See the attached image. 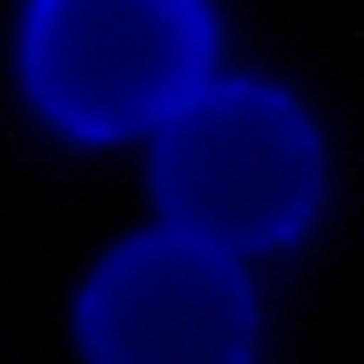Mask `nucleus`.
I'll return each mask as SVG.
<instances>
[{"label": "nucleus", "instance_id": "obj_3", "mask_svg": "<svg viewBox=\"0 0 364 364\" xmlns=\"http://www.w3.org/2000/svg\"><path fill=\"white\" fill-rule=\"evenodd\" d=\"M253 326L245 274L180 228L116 249L82 300L95 364H245Z\"/></svg>", "mask_w": 364, "mask_h": 364}, {"label": "nucleus", "instance_id": "obj_2", "mask_svg": "<svg viewBox=\"0 0 364 364\" xmlns=\"http://www.w3.org/2000/svg\"><path fill=\"white\" fill-rule=\"evenodd\" d=\"M206 0H35L26 77L39 107L86 141L163 124L206 86Z\"/></svg>", "mask_w": 364, "mask_h": 364}, {"label": "nucleus", "instance_id": "obj_1", "mask_svg": "<svg viewBox=\"0 0 364 364\" xmlns=\"http://www.w3.org/2000/svg\"><path fill=\"white\" fill-rule=\"evenodd\" d=\"M159 202L180 232L223 253L296 236L321 193V150L304 112L270 86H202L154 150Z\"/></svg>", "mask_w": 364, "mask_h": 364}]
</instances>
